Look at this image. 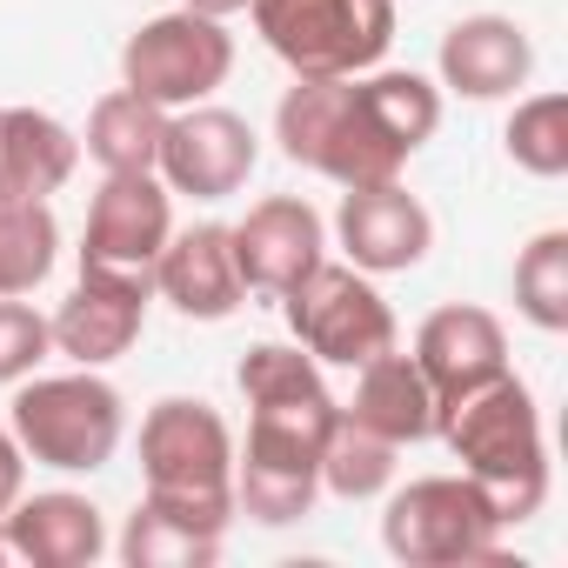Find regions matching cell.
<instances>
[{
    "label": "cell",
    "instance_id": "obj_27",
    "mask_svg": "<svg viewBox=\"0 0 568 568\" xmlns=\"http://www.w3.org/2000/svg\"><path fill=\"white\" fill-rule=\"evenodd\" d=\"M48 355H54L48 315H41V308H28L21 295H0V388L28 382Z\"/></svg>",
    "mask_w": 568,
    "mask_h": 568
},
{
    "label": "cell",
    "instance_id": "obj_19",
    "mask_svg": "<svg viewBox=\"0 0 568 568\" xmlns=\"http://www.w3.org/2000/svg\"><path fill=\"white\" fill-rule=\"evenodd\" d=\"M81 134L48 108H0V201H48L74 181Z\"/></svg>",
    "mask_w": 568,
    "mask_h": 568
},
{
    "label": "cell",
    "instance_id": "obj_22",
    "mask_svg": "<svg viewBox=\"0 0 568 568\" xmlns=\"http://www.w3.org/2000/svg\"><path fill=\"white\" fill-rule=\"evenodd\" d=\"M402 448L375 428H362L355 415H335L328 442H322V495H342V501H375L395 488V462Z\"/></svg>",
    "mask_w": 568,
    "mask_h": 568
},
{
    "label": "cell",
    "instance_id": "obj_2",
    "mask_svg": "<svg viewBox=\"0 0 568 568\" xmlns=\"http://www.w3.org/2000/svg\"><path fill=\"white\" fill-rule=\"evenodd\" d=\"M435 435L448 442L462 475L488 488V501L501 508L508 528L541 515V501H548V435H541V408H535V395L515 368H501L495 382L442 402Z\"/></svg>",
    "mask_w": 568,
    "mask_h": 568
},
{
    "label": "cell",
    "instance_id": "obj_21",
    "mask_svg": "<svg viewBox=\"0 0 568 568\" xmlns=\"http://www.w3.org/2000/svg\"><path fill=\"white\" fill-rule=\"evenodd\" d=\"M161 128H168V108L141 101L134 88H114V94L94 101L81 148H88V161H94L101 174H154Z\"/></svg>",
    "mask_w": 568,
    "mask_h": 568
},
{
    "label": "cell",
    "instance_id": "obj_1",
    "mask_svg": "<svg viewBox=\"0 0 568 568\" xmlns=\"http://www.w3.org/2000/svg\"><path fill=\"white\" fill-rule=\"evenodd\" d=\"M435 128H442V88L408 68L315 74V81L295 74V88L274 108L281 154L335 187L402 181V168L435 141Z\"/></svg>",
    "mask_w": 568,
    "mask_h": 568
},
{
    "label": "cell",
    "instance_id": "obj_26",
    "mask_svg": "<svg viewBox=\"0 0 568 568\" xmlns=\"http://www.w3.org/2000/svg\"><path fill=\"white\" fill-rule=\"evenodd\" d=\"M501 148L521 174L535 181H561L568 174V101L561 94H528L515 101L508 128H501Z\"/></svg>",
    "mask_w": 568,
    "mask_h": 568
},
{
    "label": "cell",
    "instance_id": "obj_8",
    "mask_svg": "<svg viewBox=\"0 0 568 568\" xmlns=\"http://www.w3.org/2000/svg\"><path fill=\"white\" fill-rule=\"evenodd\" d=\"M295 342L322 362V368H362L375 355L395 348V308L382 302L375 274L348 267V261H322L308 267L288 295H281Z\"/></svg>",
    "mask_w": 568,
    "mask_h": 568
},
{
    "label": "cell",
    "instance_id": "obj_7",
    "mask_svg": "<svg viewBox=\"0 0 568 568\" xmlns=\"http://www.w3.org/2000/svg\"><path fill=\"white\" fill-rule=\"evenodd\" d=\"M254 34L288 74H368L395 41V0H247Z\"/></svg>",
    "mask_w": 568,
    "mask_h": 568
},
{
    "label": "cell",
    "instance_id": "obj_23",
    "mask_svg": "<svg viewBox=\"0 0 568 568\" xmlns=\"http://www.w3.org/2000/svg\"><path fill=\"white\" fill-rule=\"evenodd\" d=\"M61 261V221L48 201H0V295H34Z\"/></svg>",
    "mask_w": 568,
    "mask_h": 568
},
{
    "label": "cell",
    "instance_id": "obj_16",
    "mask_svg": "<svg viewBox=\"0 0 568 568\" xmlns=\"http://www.w3.org/2000/svg\"><path fill=\"white\" fill-rule=\"evenodd\" d=\"M435 74H442V88L462 94V101H508V94L528 88V74H535V41H528V28L508 21V14H462V21L442 34Z\"/></svg>",
    "mask_w": 568,
    "mask_h": 568
},
{
    "label": "cell",
    "instance_id": "obj_6",
    "mask_svg": "<svg viewBox=\"0 0 568 568\" xmlns=\"http://www.w3.org/2000/svg\"><path fill=\"white\" fill-rule=\"evenodd\" d=\"M501 508L468 475H422L388 495L382 508V548L408 568H468L501 555Z\"/></svg>",
    "mask_w": 568,
    "mask_h": 568
},
{
    "label": "cell",
    "instance_id": "obj_30",
    "mask_svg": "<svg viewBox=\"0 0 568 568\" xmlns=\"http://www.w3.org/2000/svg\"><path fill=\"white\" fill-rule=\"evenodd\" d=\"M8 561H14V555H8V535H0V568H8Z\"/></svg>",
    "mask_w": 568,
    "mask_h": 568
},
{
    "label": "cell",
    "instance_id": "obj_10",
    "mask_svg": "<svg viewBox=\"0 0 568 568\" xmlns=\"http://www.w3.org/2000/svg\"><path fill=\"white\" fill-rule=\"evenodd\" d=\"M261 161V134L234 114V108H214V101H194V108H174L168 128H161V154H154V174L168 181V194H187V201H227L247 187Z\"/></svg>",
    "mask_w": 568,
    "mask_h": 568
},
{
    "label": "cell",
    "instance_id": "obj_20",
    "mask_svg": "<svg viewBox=\"0 0 568 568\" xmlns=\"http://www.w3.org/2000/svg\"><path fill=\"white\" fill-rule=\"evenodd\" d=\"M342 415H355L362 428L388 435L395 448H415V442L435 435V388L415 368V355L388 348V355L355 368V402H342Z\"/></svg>",
    "mask_w": 568,
    "mask_h": 568
},
{
    "label": "cell",
    "instance_id": "obj_24",
    "mask_svg": "<svg viewBox=\"0 0 568 568\" xmlns=\"http://www.w3.org/2000/svg\"><path fill=\"white\" fill-rule=\"evenodd\" d=\"M515 308L541 335H561L568 328V234L561 227H541L515 254Z\"/></svg>",
    "mask_w": 568,
    "mask_h": 568
},
{
    "label": "cell",
    "instance_id": "obj_13",
    "mask_svg": "<svg viewBox=\"0 0 568 568\" xmlns=\"http://www.w3.org/2000/svg\"><path fill=\"white\" fill-rule=\"evenodd\" d=\"M227 241H234V267L247 281V295H274V302L288 295L308 267L328 261V221L302 194H267V201H254L227 227Z\"/></svg>",
    "mask_w": 568,
    "mask_h": 568
},
{
    "label": "cell",
    "instance_id": "obj_28",
    "mask_svg": "<svg viewBox=\"0 0 568 568\" xmlns=\"http://www.w3.org/2000/svg\"><path fill=\"white\" fill-rule=\"evenodd\" d=\"M21 488H28V455H21L14 428H0V515L21 501Z\"/></svg>",
    "mask_w": 568,
    "mask_h": 568
},
{
    "label": "cell",
    "instance_id": "obj_4",
    "mask_svg": "<svg viewBox=\"0 0 568 568\" xmlns=\"http://www.w3.org/2000/svg\"><path fill=\"white\" fill-rule=\"evenodd\" d=\"M141 481L154 508L201 535H227L234 521V435L221 408L201 395H168L141 415Z\"/></svg>",
    "mask_w": 568,
    "mask_h": 568
},
{
    "label": "cell",
    "instance_id": "obj_14",
    "mask_svg": "<svg viewBox=\"0 0 568 568\" xmlns=\"http://www.w3.org/2000/svg\"><path fill=\"white\" fill-rule=\"evenodd\" d=\"M335 241H342L348 267H362V274H408V267H422L428 247H435V214H428L422 194H408L402 181L342 187Z\"/></svg>",
    "mask_w": 568,
    "mask_h": 568
},
{
    "label": "cell",
    "instance_id": "obj_11",
    "mask_svg": "<svg viewBox=\"0 0 568 568\" xmlns=\"http://www.w3.org/2000/svg\"><path fill=\"white\" fill-rule=\"evenodd\" d=\"M148 302H154V274H108V267H81L74 295L48 315L54 355H68L74 368H108L121 362L141 328H148Z\"/></svg>",
    "mask_w": 568,
    "mask_h": 568
},
{
    "label": "cell",
    "instance_id": "obj_3",
    "mask_svg": "<svg viewBox=\"0 0 568 568\" xmlns=\"http://www.w3.org/2000/svg\"><path fill=\"white\" fill-rule=\"evenodd\" d=\"M342 402L322 388L302 395H261L247 402V442L234 448V515L261 528H288L322 501V442Z\"/></svg>",
    "mask_w": 568,
    "mask_h": 568
},
{
    "label": "cell",
    "instance_id": "obj_17",
    "mask_svg": "<svg viewBox=\"0 0 568 568\" xmlns=\"http://www.w3.org/2000/svg\"><path fill=\"white\" fill-rule=\"evenodd\" d=\"M0 535H8L14 561L34 568H94L108 555V515L74 488H21V501L0 515Z\"/></svg>",
    "mask_w": 568,
    "mask_h": 568
},
{
    "label": "cell",
    "instance_id": "obj_25",
    "mask_svg": "<svg viewBox=\"0 0 568 568\" xmlns=\"http://www.w3.org/2000/svg\"><path fill=\"white\" fill-rule=\"evenodd\" d=\"M114 548H121L128 568H207V561L221 555V535H201V528L174 521L168 508L141 501V508L128 515V528H121Z\"/></svg>",
    "mask_w": 568,
    "mask_h": 568
},
{
    "label": "cell",
    "instance_id": "obj_18",
    "mask_svg": "<svg viewBox=\"0 0 568 568\" xmlns=\"http://www.w3.org/2000/svg\"><path fill=\"white\" fill-rule=\"evenodd\" d=\"M415 368L428 375L435 408H442V402H455V395H468V388H481L508 368V335L488 308L448 302L415 328Z\"/></svg>",
    "mask_w": 568,
    "mask_h": 568
},
{
    "label": "cell",
    "instance_id": "obj_29",
    "mask_svg": "<svg viewBox=\"0 0 568 568\" xmlns=\"http://www.w3.org/2000/svg\"><path fill=\"white\" fill-rule=\"evenodd\" d=\"M181 8H194V14H214V21H227V14H241L247 0H181Z\"/></svg>",
    "mask_w": 568,
    "mask_h": 568
},
{
    "label": "cell",
    "instance_id": "obj_12",
    "mask_svg": "<svg viewBox=\"0 0 568 568\" xmlns=\"http://www.w3.org/2000/svg\"><path fill=\"white\" fill-rule=\"evenodd\" d=\"M174 234V194L161 174H108L88 201L81 267L108 274H154V254Z\"/></svg>",
    "mask_w": 568,
    "mask_h": 568
},
{
    "label": "cell",
    "instance_id": "obj_5",
    "mask_svg": "<svg viewBox=\"0 0 568 568\" xmlns=\"http://www.w3.org/2000/svg\"><path fill=\"white\" fill-rule=\"evenodd\" d=\"M14 442L34 468L54 475H94L114 462L121 435H128V402L101 368H74V375H28L14 382Z\"/></svg>",
    "mask_w": 568,
    "mask_h": 568
},
{
    "label": "cell",
    "instance_id": "obj_9",
    "mask_svg": "<svg viewBox=\"0 0 568 568\" xmlns=\"http://www.w3.org/2000/svg\"><path fill=\"white\" fill-rule=\"evenodd\" d=\"M227 74H234V34H227V21L194 14V8L141 21L121 48V88H134L141 101H154L168 114L207 101Z\"/></svg>",
    "mask_w": 568,
    "mask_h": 568
},
{
    "label": "cell",
    "instance_id": "obj_15",
    "mask_svg": "<svg viewBox=\"0 0 568 568\" xmlns=\"http://www.w3.org/2000/svg\"><path fill=\"white\" fill-rule=\"evenodd\" d=\"M154 295L174 315H187V322H227V315H241L247 281L234 267V241H227L221 221L168 234V247L154 254Z\"/></svg>",
    "mask_w": 568,
    "mask_h": 568
}]
</instances>
